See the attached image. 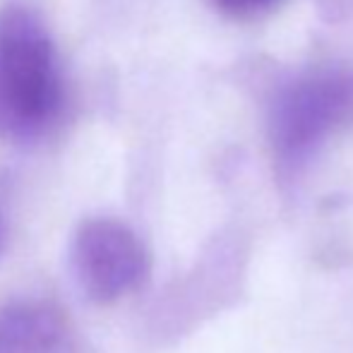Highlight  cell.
I'll use <instances>...</instances> for the list:
<instances>
[{"mask_svg": "<svg viewBox=\"0 0 353 353\" xmlns=\"http://www.w3.org/2000/svg\"><path fill=\"white\" fill-rule=\"evenodd\" d=\"M79 288L94 303H116L135 293L149 274L147 248L116 219H89L74 231L70 248Z\"/></svg>", "mask_w": 353, "mask_h": 353, "instance_id": "3957f363", "label": "cell"}, {"mask_svg": "<svg viewBox=\"0 0 353 353\" xmlns=\"http://www.w3.org/2000/svg\"><path fill=\"white\" fill-rule=\"evenodd\" d=\"M0 353H72V327L48 301L0 307Z\"/></svg>", "mask_w": 353, "mask_h": 353, "instance_id": "277c9868", "label": "cell"}, {"mask_svg": "<svg viewBox=\"0 0 353 353\" xmlns=\"http://www.w3.org/2000/svg\"><path fill=\"white\" fill-rule=\"evenodd\" d=\"M63 111V77L43 19L29 5L0 10V135L37 140Z\"/></svg>", "mask_w": 353, "mask_h": 353, "instance_id": "6da1fadb", "label": "cell"}, {"mask_svg": "<svg viewBox=\"0 0 353 353\" xmlns=\"http://www.w3.org/2000/svg\"><path fill=\"white\" fill-rule=\"evenodd\" d=\"M353 125V70L317 68L301 72L274 94L270 135L286 163H301L334 132Z\"/></svg>", "mask_w": 353, "mask_h": 353, "instance_id": "7a4b0ae2", "label": "cell"}, {"mask_svg": "<svg viewBox=\"0 0 353 353\" xmlns=\"http://www.w3.org/2000/svg\"><path fill=\"white\" fill-rule=\"evenodd\" d=\"M221 8L236 10V12H248V10H260L265 5H272L274 0H216Z\"/></svg>", "mask_w": 353, "mask_h": 353, "instance_id": "5b68a950", "label": "cell"}]
</instances>
